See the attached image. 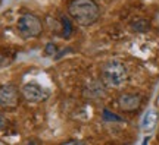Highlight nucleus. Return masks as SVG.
I'll return each mask as SVG.
<instances>
[{
  "label": "nucleus",
  "instance_id": "f257e3e1",
  "mask_svg": "<svg viewBox=\"0 0 159 145\" xmlns=\"http://www.w3.org/2000/svg\"><path fill=\"white\" fill-rule=\"evenodd\" d=\"M68 15L80 27H91L100 18V7L94 0H69Z\"/></svg>",
  "mask_w": 159,
  "mask_h": 145
},
{
  "label": "nucleus",
  "instance_id": "f03ea898",
  "mask_svg": "<svg viewBox=\"0 0 159 145\" xmlns=\"http://www.w3.org/2000/svg\"><path fill=\"white\" fill-rule=\"evenodd\" d=\"M128 72L124 63L119 60H109L100 67V81L105 87L119 88L127 82Z\"/></svg>",
  "mask_w": 159,
  "mask_h": 145
},
{
  "label": "nucleus",
  "instance_id": "7ed1b4c3",
  "mask_svg": "<svg viewBox=\"0 0 159 145\" xmlns=\"http://www.w3.org/2000/svg\"><path fill=\"white\" fill-rule=\"evenodd\" d=\"M16 29L22 38H37L43 32V22L33 13H24L18 19Z\"/></svg>",
  "mask_w": 159,
  "mask_h": 145
},
{
  "label": "nucleus",
  "instance_id": "20e7f679",
  "mask_svg": "<svg viewBox=\"0 0 159 145\" xmlns=\"http://www.w3.org/2000/svg\"><path fill=\"white\" fill-rule=\"evenodd\" d=\"M21 94L30 103H43L49 98V91L37 82H27L21 88Z\"/></svg>",
  "mask_w": 159,
  "mask_h": 145
},
{
  "label": "nucleus",
  "instance_id": "39448f33",
  "mask_svg": "<svg viewBox=\"0 0 159 145\" xmlns=\"http://www.w3.org/2000/svg\"><path fill=\"white\" fill-rule=\"evenodd\" d=\"M19 89L13 84L0 85V107L2 109H15L19 104Z\"/></svg>",
  "mask_w": 159,
  "mask_h": 145
},
{
  "label": "nucleus",
  "instance_id": "423d86ee",
  "mask_svg": "<svg viewBox=\"0 0 159 145\" xmlns=\"http://www.w3.org/2000/svg\"><path fill=\"white\" fill-rule=\"evenodd\" d=\"M142 95L137 92H124L118 97V107L122 112H136L142 106Z\"/></svg>",
  "mask_w": 159,
  "mask_h": 145
},
{
  "label": "nucleus",
  "instance_id": "0eeeda50",
  "mask_svg": "<svg viewBox=\"0 0 159 145\" xmlns=\"http://www.w3.org/2000/svg\"><path fill=\"white\" fill-rule=\"evenodd\" d=\"M84 94L89 98H100L105 95V85L102 81H93L84 88Z\"/></svg>",
  "mask_w": 159,
  "mask_h": 145
},
{
  "label": "nucleus",
  "instance_id": "6e6552de",
  "mask_svg": "<svg viewBox=\"0 0 159 145\" xmlns=\"http://www.w3.org/2000/svg\"><path fill=\"white\" fill-rule=\"evenodd\" d=\"M150 27V23L144 19V18H136L133 22H131V28L134 29L136 32H146Z\"/></svg>",
  "mask_w": 159,
  "mask_h": 145
},
{
  "label": "nucleus",
  "instance_id": "1a4fd4ad",
  "mask_svg": "<svg viewBox=\"0 0 159 145\" xmlns=\"http://www.w3.org/2000/svg\"><path fill=\"white\" fill-rule=\"evenodd\" d=\"M155 123H156V113L150 110V112L146 113V116H144V119H143V128L144 129H152Z\"/></svg>",
  "mask_w": 159,
  "mask_h": 145
},
{
  "label": "nucleus",
  "instance_id": "9d476101",
  "mask_svg": "<svg viewBox=\"0 0 159 145\" xmlns=\"http://www.w3.org/2000/svg\"><path fill=\"white\" fill-rule=\"evenodd\" d=\"M102 119H103V122H124L122 117L118 116V114H115V113H112L111 110H108V109H105L102 112Z\"/></svg>",
  "mask_w": 159,
  "mask_h": 145
},
{
  "label": "nucleus",
  "instance_id": "9b49d317",
  "mask_svg": "<svg viewBox=\"0 0 159 145\" xmlns=\"http://www.w3.org/2000/svg\"><path fill=\"white\" fill-rule=\"evenodd\" d=\"M62 37L63 38H69L71 37V34H72V23L69 21L68 18H62Z\"/></svg>",
  "mask_w": 159,
  "mask_h": 145
},
{
  "label": "nucleus",
  "instance_id": "f8f14e48",
  "mask_svg": "<svg viewBox=\"0 0 159 145\" xmlns=\"http://www.w3.org/2000/svg\"><path fill=\"white\" fill-rule=\"evenodd\" d=\"M44 53L47 56H52V54H56L57 53V45L55 43H47L44 47Z\"/></svg>",
  "mask_w": 159,
  "mask_h": 145
},
{
  "label": "nucleus",
  "instance_id": "ddd939ff",
  "mask_svg": "<svg viewBox=\"0 0 159 145\" xmlns=\"http://www.w3.org/2000/svg\"><path fill=\"white\" fill-rule=\"evenodd\" d=\"M6 126H7V119H6V116L3 113L0 112V130L6 129Z\"/></svg>",
  "mask_w": 159,
  "mask_h": 145
},
{
  "label": "nucleus",
  "instance_id": "4468645a",
  "mask_svg": "<svg viewBox=\"0 0 159 145\" xmlns=\"http://www.w3.org/2000/svg\"><path fill=\"white\" fill-rule=\"evenodd\" d=\"M61 145H87L85 142H83V141H78V139H69L66 141V142H63V144Z\"/></svg>",
  "mask_w": 159,
  "mask_h": 145
}]
</instances>
